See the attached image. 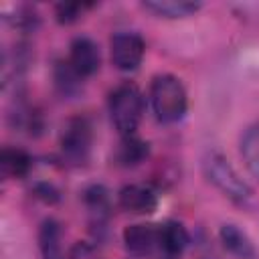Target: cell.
<instances>
[{"label": "cell", "instance_id": "cell-1", "mask_svg": "<svg viewBox=\"0 0 259 259\" xmlns=\"http://www.w3.org/2000/svg\"><path fill=\"white\" fill-rule=\"evenodd\" d=\"M150 103L160 123L180 121L188 107V97L182 81L170 73L156 75L150 85Z\"/></svg>", "mask_w": 259, "mask_h": 259}, {"label": "cell", "instance_id": "cell-2", "mask_svg": "<svg viewBox=\"0 0 259 259\" xmlns=\"http://www.w3.org/2000/svg\"><path fill=\"white\" fill-rule=\"evenodd\" d=\"M202 170L206 180L221 190L229 200L247 206L249 202H253V190L251 186L243 180V176L237 172V168L217 150L206 152V156L202 158Z\"/></svg>", "mask_w": 259, "mask_h": 259}, {"label": "cell", "instance_id": "cell-3", "mask_svg": "<svg viewBox=\"0 0 259 259\" xmlns=\"http://www.w3.org/2000/svg\"><path fill=\"white\" fill-rule=\"evenodd\" d=\"M109 113L113 127L121 138L136 136L144 113V95L134 83H121L109 95Z\"/></svg>", "mask_w": 259, "mask_h": 259}, {"label": "cell", "instance_id": "cell-4", "mask_svg": "<svg viewBox=\"0 0 259 259\" xmlns=\"http://www.w3.org/2000/svg\"><path fill=\"white\" fill-rule=\"evenodd\" d=\"M93 144V127L87 117H71L59 136L61 154L71 164H83Z\"/></svg>", "mask_w": 259, "mask_h": 259}, {"label": "cell", "instance_id": "cell-5", "mask_svg": "<svg viewBox=\"0 0 259 259\" xmlns=\"http://www.w3.org/2000/svg\"><path fill=\"white\" fill-rule=\"evenodd\" d=\"M111 61L119 71H136L144 59L146 45L138 32L121 30L111 36Z\"/></svg>", "mask_w": 259, "mask_h": 259}, {"label": "cell", "instance_id": "cell-6", "mask_svg": "<svg viewBox=\"0 0 259 259\" xmlns=\"http://www.w3.org/2000/svg\"><path fill=\"white\" fill-rule=\"evenodd\" d=\"M71 67L85 79V77H91L99 71L101 67V53H99V47L93 38L89 36H77L73 38L71 47H69V59Z\"/></svg>", "mask_w": 259, "mask_h": 259}, {"label": "cell", "instance_id": "cell-7", "mask_svg": "<svg viewBox=\"0 0 259 259\" xmlns=\"http://www.w3.org/2000/svg\"><path fill=\"white\" fill-rule=\"evenodd\" d=\"M119 206L134 214H150L158 206V194L150 184H127L119 190Z\"/></svg>", "mask_w": 259, "mask_h": 259}, {"label": "cell", "instance_id": "cell-8", "mask_svg": "<svg viewBox=\"0 0 259 259\" xmlns=\"http://www.w3.org/2000/svg\"><path fill=\"white\" fill-rule=\"evenodd\" d=\"M123 245L136 257L150 255L156 247H160V227L144 223L130 225L123 229Z\"/></svg>", "mask_w": 259, "mask_h": 259}, {"label": "cell", "instance_id": "cell-9", "mask_svg": "<svg viewBox=\"0 0 259 259\" xmlns=\"http://www.w3.org/2000/svg\"><path fill=\"white\" fill-rule=\"evenodd\" d=\"M219 239L223 243V247L235 255L237 259H255L257 257V251H255V245L253 241L247 237L245 231H241L237 225L233 223H227L221 227L219 231Z\"/></svg>", "mask_w": 259, "mask_h": 259}, {"label": "cell", "instance_id": "cell-10", "mask_svg": "<svg viewBox=\"0 0 259 259\" xmlns=\"http://www.w3.org/2000/svg\"><path fill=\"white\" fill-rule=\"evenodd\" d=\"M38 249L42 259H63V229L55 219L42 221L38 229Z\"/></svg>", "mask_w": 259, "mask_h": 259}, {"label": "cell", "instance_id": "cell-11", "mask_svg": "<svg viewBox=\"0 0 259 259\" xmlns=\"http://www.w3.org/2000/svg\"><path fill=\"white\" fill-rule=\"evenodd\" d=\"M146 10L154 12L156 16L164 18H184L194 14L202 4L200 2H186V0H150L142 4Z\"/></svg>", "mask_w": 259, "mask_h": 259}, {"label": "cell", "instance_id": "cell-12", "mask_svg": "<svg viewBox=\"0 0 259 259\" xmlns=\"http://www.w3.org/2000/svg\"><path fill=\"white\" fill-rule=\"evenodd\" d=\"M188 245V231L178 221H166L160 227V247L168 255H180Z\"/></svg>", "mask_w": 259, "mask_h": 259}, {"label": "cell", "instance_id": "cell-13", "mask_svg": "<svg viewBox=\"0 0 259 259\" xmlns=\"http://www.w3.org/2000/svg\"><path fill=\"white\" fill-rule=\"evenodd\" d=\"M30 156L20 148H4L0 156L2 174L10 178H22L30 170Z\"/></svg>", "mask_w": 259, "mask_h": 259}, {"label": "cell", "instance_id": "cell-14", "mask_svg": "<svg viewBox=\"0 0 259 259\" xmlns=\"http://www.w3.org/2000/svg\"><path fill=\"white\" fill-rule=\"evenodd\" d=\"M81 83H83V77L71 67L69 61H57V65H55V85H57L61 95H65V97L77 95L81 91Z\"/></svg>", "mask_w": 259, "mask_h": 259}, {"label": "cell", "instance_id": "cell-15", "mask_svg": "<svg viewBox=\"0 0 259 259\" xmlns=\"http://www.w3.org/2000/svg\"><path fill=\"white\" fill-rule=\"evenodd\" d=\"M241 156L249 172L259 178V123L249 125L241 136Z\"/></svg>", "mask_w": 259, "mask_h": 259}, {"label": "cell", "instance_id": "cell-16", "mask_svg": "<svg viewBox=\"0 0 259 259\" xmlns=\"http://www.w3.org/2000/svg\"><path fill=\"white\" fill-rule=\"evenodd\" d=\"M146 156H148V144L136 136L121 138V142L117 146V154H115V158L121 166H136Z\"/></svg>", "mask_w": 259, "mask_h": 259}, {"label": "cell", "instance_id": "cell-17", "mask_svg": "<svg viewBox=\"0 0 259 259\" xmlns=\"http://www.w3.org/2000/svg\"><path fill=\"white\" fill-rule=\"evenodd\" d=\"M83 202H85L87 210L97 219V223L107 217L109 206H111L109 192H107V188L101 186V184H93V186L85 188V192H83Z\"/></svg>", "mask_w": 259, "mask_h": 259}, {"label": "cell", "instance_id": "cell-18", "mask_svg": "<svg viewBox=\"0 0 259 259\" xmlns=\"http://www.w3.org/2000/svg\"><path fill=\"white\" fill-rule=\"evenodd\" d=\"M87 8H91V4H83V2H61V4H57L55 14H57V20L61 24H71V22L79 20V16Z\"/></svg>", "mask_w": 259, "mask_h": 259}, {"label": "cell", "instance_id": "cell-19", "mask_svg": "<svg viewBox=\"0 0 259 259\" xmlns=\"http://www.w3.org/2000/svg\"><path fill=\"white\" fill-rule=\"evenodd\" d=\"M69 259H99V253L93 245L89 243H77L71 253H69Z\"/></svg>", "mask_w": 259, "mask_h": 259}]
</instances>
